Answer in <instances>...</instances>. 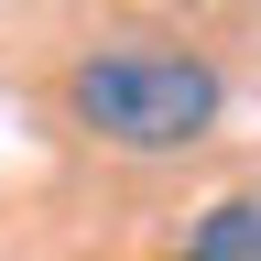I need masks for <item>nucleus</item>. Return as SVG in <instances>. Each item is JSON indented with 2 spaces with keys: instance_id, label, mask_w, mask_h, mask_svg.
<instances>
[{
  "instance_id": "f257e3e1",
  "label": "nucleus",
  "mask_w": 261,
  "mask_h": 261,
  "mask_svg": "<svg viewBox=\"0 0 261 261\" xmlns=\"http://www.w3.org/2000/svg\"><path fill=\"white\" fill-rule=\"evenodd\" d=\"M65 120L87 142H109V152H142V163L152 152H196L228 120V76L207 55H185V44H98L65 76Z\"/></svg>"
},
{
  "instance_id": "f03ea898",
  "label": "nucleus",
  "mask_w": 261,
  "mask_h": 261,
  "mask_svg": "<svg viewBox=\"0 0 261 261\" xmlns=\"http://www.w3.org/2000/svg\"><path fill=\"white\" fill-rule=\"evenodd\" d=\"M185 261H261V196H218L185 228Z\"/></svg>"
}]
</instances>
